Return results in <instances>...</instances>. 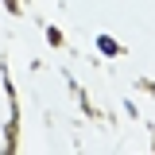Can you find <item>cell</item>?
Listing matches in <instances>:
<instances>
[{"label":"cell","mask_w":155,"mask_h":155,"mask_svg":"<svg viewBox=\"0 0 155 155\" xmlns=\"http://www.w3.org/2000/svg\"><path fill=\"white\" fill-rule=\"evenodd\" d=\"M4 151H8V155L19 151V109L8 113V124H4Z\"/></svg>","instance_id":"cell-1"},{"label":"cell","mask_w":155,"mask_h":155,"mask_svg":"<svg viewBox=\"0 0 155 155\" xmlns=\"http://www.w3.org/2000/svg\"><path fill=\"white\" fill-rule=\"evenodd\" d=\"M70 93H74V101H78V109H81V116H89V120H101V109H93V105H89V97H85V89H81L78 81H70Z\"/></svg>","instance_id":"cell-2"},{"label":"cell","mask_w":155,"mask_h":155,"mask_svg":"<svg viewBox=\"0 0 155 155\" xmlns=\"http://www.w3.org/2000/svg\"><path fill=\"white\" fill-rule=\"evenodd\" d=\"M97 51H101L105 58H120V54H124V47H120L113 35H97Z\"/></svg>","instance_id":"cell-3"},{"label":"cell","mask_w":155,"mask_h":155,"mask_svg":"<svg viewBox=\"0 0 155 155\" xmlns=\"http://www.w3.org/2000/svg\"><path fill=\"white\" fill-rule=\"evenodd\" d=\"M43 31H47V43H51V47H66V35H62V31H58L54 23H47V27H43Z\"/></svg>","instance_id":"cell-4"},{"label":"cell","mask_w":155,"mask_h":155,"mask_svg":"<svg viewBox=\"0 0 155 155\" xmlns=\"http://www.w3.org/2000/svg\"><path fill=\"white\" fill-rule=\"evenodd\" d=\"M132 85L140 89V93H147V97H155V81L151 78H132Z\"/></svg>","instance_id":"cell-5"},{"label":"cell","mask_w":155,"mask_h":155,"mask_svg":"<svg viewBox=\"0 0 155 155\" xmlns=\"http://www.w3.org/2000/svg\"><path fill=\"white\" fill-rule=\"evenodd\" d=\"M4 8H8V16H23V4H19V0H4Z\"/></svg>","instance_id":"cell-6"},{"label":"cell","mask_w":155,"mask_h":155,"mask_svg":"<svg viewBox=\"0 0 155 155\" xmlns=\"http://www.w3.org/2000/svg\"><path fill=\"white\" fill-rule=\"evenodd\" d=\"M151 151H155V140H151Z\"/></svg>","instance_id":"cell-7"}]
</instances>
